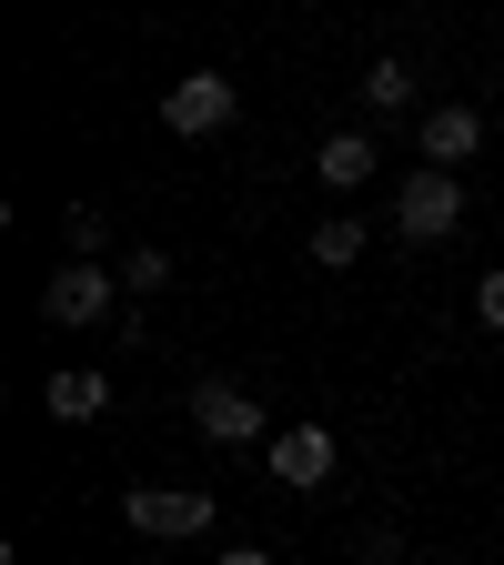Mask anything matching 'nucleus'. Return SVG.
<instances>
[{"label": "nucleus", "mask_w": 504, "mask_h": 565, "mask_svg": "<svg viewBox=\"0 0 504 565\" xmlns=\"http://www.w3.org/2000/svg\"><path fill=\"white\" fill-rule=\"evenodd\" d=\"M111 303H121V282H111L101 263H61V273L41 282V313H51V323H111Z\"/></svg>", "instance_id": "nucleus-6"}, {"label": "nucleus", "mask_w": 504, "mask_h": 565, "mask_svg": "<svg viewBox=\"0 0 504 565\" xmlns=\"http://www.w3.org/2000/svg\"><path fill=\"white\" fill-rule=\"evenodd\" d=\"M192 435H202V445H272V414H262L243 384H202V394H192Z\"/></svg>", "instance_id": "nucleus-3"}, {"label": "nucleus", "mask_w": 504, "mask_h": 565, "mask_svg": "<svg viewBox=\"0 0 504 565\" xmlns=\"http://www.w3.org/2000/svg\"><path fill=\"white\" fill-rule=\"evenodd\" d=\"M474 323H484V333H504V273H484V282H474Z\"/></svg>", "instance_id": "nucleus-13"}, {"label": "nucleus", "mask_w": 504, "mask_h": 565, "mask_svg": "<svg viewBox=\"0 0 504 565\" xmlns=\"http://www.w3.org/2000/svg\"><path fill=\"white\" fill-rule=\"evenodd\" d=\"M364 102H374V111H414V71H404V61H374V71H364Z\"/></svg>", "instance_id": "nucleus-12"}, {"label": "nucleus", "mask_w": 504, "mask_h": 565, "mask_svg": "<svg viewBox=\"0 0 504 565\" xmlns=\"http://www.w3.org/2000/svg\"><path fill=\"white\" fill-rule=\"evenodd\" d=\"M394 233H404V243H454V233H464V182H454V172H414V182L394 192Z\"/></svg>", "instance_id": "nucleus-2"}, {"label": "nucleus", "mask_w": 504, "mask_h": 565, "mask_svg": "<svg viewBox=\"0 0 504 565\" xmlns=\"http://www.w3.org/2000/svg\"><path fill=\"white\" fill-rule=\"evenodd\" d=\"M223 565H272V555L262 545H223Z\"/></svg>", "instance_id": "nucleus-14"}, {"label": "nucleus", "mask_w": 504, "mask_h": 565, "mask_svg": "<svg viewBox=\"0 0 504 565\" xmlns=\"http://www.w3.org/2000/svg\"><path fill=\"white\" fill-rule=\"evenodd\" d=\"M262 465H272V484H333V465H343V445L323 435V424H272V445H262Z\"/></svg>", "instance_id": "nucleus-4"}, {"label": "nucleus", "mask_w": 504, "mask_h": 565, "mask_svg": "<svg viewBox=\"0 0 504 565\" xmlns=\"http://www.w3.org/2000/svg\"><path fill=\"white\" fill-rule=\"evenodd\" d=\"M364 243H374V233H364V223H353V212H323V223L303 233V253H313L323 273H343V263H364Z\"/></svg>", "instance_id": "nucleus-10"}, {"label": "nucleus", "mask_w": 504, "mask_h": 565, "mask_svg": "<svg viewBox=\"0 0 504 565\" xmlns=\"http://www.w3.org/2000/svg\"><path fill=\"white\" fill-rule=\"evenodd\" d=\"M233 111H243V92L223 82V71H182V82L162 92V121H172L182 141H202V131H223Z\"/></svg>", "instance_id": "nucleus-5"}, {"label": "nucleus", "mask_w": 504, "mask_h": 565, "mask_svg": "<svg viewBox=\"0 0 504 565\" xmlns=\"http://www.w3.org/2000/svg\"><path fill=\"white\" fill-rule=\"evenodd\" d=\"M121 525L131 535H162V545L212 535V494L202 484H121Z\"/></svg>", "instance_id": "nucleus-1"}, {"label": "nucleus", "mask_w": 504, "mask_h": 565, "mask_svg": "<svg viewBox=\"0 0 504 565\" xmlns=\"http://www.w3.org/2000/svg\"><path fill=\"white\" fill-rule=\"evenodd\" d=\"M41 404H51L61 424H101V414H111V374L71 364V374H51V384H41Z\"/></svg>", "instance_id": "nucleus-9"}, {"label": "nucleus", "mask_w": 504, "mask_h": 565, "mask_svg": "<svg viewBox=\"0 0 504 565\" xmlns=\"http://www.w3.org/2000/svg\"><path fill=\"white\" fill-rule=\"evenodd\" d=\"M313 172H323V192H364V182L384 172V152H374V131H323Z\"/></svg>", "instance_id": "nucleus-8"}, {"label": "nucleus", "mask_w": 504, "mask_h": 565, "mask_svg": "<svg viewBox=\"0 0 504 565\" xmlns=\"http://www.w3.org/2000/svg\"><path fill=\"white\" fill-rule=\"evenodd\" d=\"M414 152H423V172L474 162V152H484V111H474V102H435V111L414 121Z\"/></svg>", "instance_id": "nucleus-7"}, {"label": "nucleus", "mask_w": 504, "mask_h": 565, "mask_svg": "<svg viewBox=\"0 0 504 565\" xmlns=\"http://www.w3.org/2000/svg\"><path fill=\"white\" fill-rule=\"evenodd\" d=\"M162 282H172V253H162V243H131V253H121V294H131V303L162 294Z\"/></svg>", "instance_id": "nucleus-11"}]
</instances>
